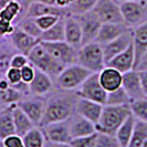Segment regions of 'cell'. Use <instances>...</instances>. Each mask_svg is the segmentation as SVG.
<instances>
[{
    "instance_id": "1",
    "label": "cell",
    "mask_w": 147,
    "mask_h": 147,
    "mask_svg": "<svg viewBox=\"0 0 147 147\" xmlns=\"http://www.w3.org/2000/svg\"><path fill=\"white\" fill-rule=\"evenodd\" d=\"M132 114L129 104L125 105H104L98 122L95 124L97 133L115 135L119 126Z\"/></svg>"
},
{
    "instance_id": "2",
    "label": "cell",
    "mask_w": 147,
    "mask_h": 147,
    "mask_svg": "<svg viewBox=\"0 0 147 147\" xmlns=\"http://www.w3.org/2000/svg\"><path fill=\"white\" fill-rule=\"evenodd\" d=\"M75 101L65 96H53L49 98L45 102L44 114L40 125L45 126L51 123L69 119L75 112Z\"/></svg>"
},
{
    "instance_id": "3",
    "label": "cell",
    "mask_w": 147,
    "mask_h": 147,
    "mask_svg": "<svg viewBox=\"0 0 147 147\" xmlns=\"http://www.w3.org/2000/svg\"><path fill=\"white\" fill-rule=\"evenodd\" d=\"M76 63L90 70L92 73H100L105 67L102 45L97 42L82 45L78 50Z\"/></svg>"
},
{
    "instance_id": "4",
    "label": "cell",
    "mask_w": 147,
    "mask_h": 147,
    "mask_svg": "<svg viewBox=\"0 0 147 147\" xmlns=\"http://www.w3.org/2000/svg\"><path fill=\"white\" fill-rule=\"evenodd\" d=\"M28 59H29L30 63L36 69L47 73L50 76L55 78V79L62 72V70L65 67L61 63H59L57 60L53 59L41 43L37 44L31 50V52L28 54Z\"/></svg>"
},
{
    "instance_id": "5",
    "label": "cell",
    "mask_w": 147,
    "mask_h": 147,
    "mask_svg": "<svg viewBox=\"0 0 147 147\" xmlns=\"http://www.w3.org/2000/svg\"><path fill=\"white\" fill-rule=\"evenodd\" d=\"M92 74V72L85 69L84 66L80 65L78 63H73L70 65H66L62 72L57 76L55 81L60 88L71 91L78 90L83 84V82Z\"/></svg>"
},
{
    "instance_id": "6",
    "label": "cell",
    "mask_w": 147,
    "mask_h": 147,
    "mask_svg": "<svg viewBox=\"0 0 147 147\" xmlns=\"http://www.w3.org/2000/svg\"><path fill=\"white\" fill-rule=\"evenodd\" d=\"M123 22L131 29L147 21V3L143 0L119 3Z\"/></svg>"
},
{
    "instance_id": "7",
    "label": "cell",
    "mask_w": 147,
    "mask_h": 147,
    "mask_svg": "<svg viewBox=\"0 0 147 147\" xmlns=\"http://www.w3.org/2000/svg\"><path fill=\"white\" fill-rule=\"evenodd\" d=\"M40 43L43 45V48L48 51L54 60H57L62 65H70L76 63L78 50L76 48L72 47L66 41H58V42H42Z\"/></svg>"
},
{
    "instance_id": "8",
    "label": "cell",
    "mask_w": 147,
    "mask_h": 147,
    "mask_svg": "<svg viewBox=\"0 0 147 147\" xmlns=\"http://www.w3.org/2000/svg\"><path fill=\"white\" fill-rule=\"evenodd\" d=\"M76 95L78 97H83V98L105 105L107 92L104 90L100 83L98 73L91 74L88 79L83 82L81 86L78 88Z\"/></svg>"
},
{
    "instance_id": "9",
    "label": "cell",
    "mask_w": 147,
    "mask_h": 147,
    "mask_svg": "<svg viewBox=\"0 0 147 147\" xmlns=\"http://www.w3.org/2000/svg\"><path fill=\"white\" fill-rule=\"evenodd\" d=\"M92 12L102 23H124L121 7L115 0H98Z\"/></svg>"
},
{
    "instance_id": "10",
    "label": "cell",
    "mask_w": 147,
    "mask_h": 147,
    "mask_svg": "<svg viewBox=\"0 0 147 147\" xmlns=\"http://www.w3.org/2000/svg\"><path fill=\"white\" fill-rule=\"evenodd\" d=\"M76 18L80 22L82 30V45L95 42L102 22L96 18V16L92 11L85 15L79 16Z\"/></svg>"
},
{
    "instance_id": "11",
    "label": "cell",
    "mask_w": 147,
    "mask_h": 147,
    "mask_svg": "<svg viewBox=\"0 0 147 147\" xmlns=\"http://www.w3.org/2000/svg\"><path fill=\"white\" fill-rule=\"evenodd\" d=\"M43 133L45 138L51 144H65L72 140L69 129V119L43 126Z\"/></svg>"
},
{
    "instance_id": "12",
    "label": "cell",
    "mask_w": 147,
    "mask_h": 147,
    "mask_svg": "<svg viewBox=\"0 0 147 147\" xmlns=\"http://www.w3.org/2000/svg\"><path fill=\"white\" fill-rule=\"evenodd\" d=\"M133 43V29L128 30L121 37L116 38L115 40L111 41L109 43L102 45L104 54V61L105 65L110 62L113 58H115L119 53L125 51L126 49Z\"/></svg>"
},
{
    "instance_id": "13",
    "label": "cell",
    "mask_w": 147,
    "mask_h": 147,
    "mask_svg": "<svg viewBox=\"0 0 147 147\" xmlns=\"http://www.w3.org/2000/svg\"><path fill=\"white\" fill-rule=\"evenodd\" d=\"M58 16L60 18H65L70 16L67 8H60L57 6H51V5H45L41 2H29L27 5L26 11L23 18H38L42 16Z\"/></svg>"
},
{
    "instance_id": "14",
    "label": "cell",
    "mask_w": 147,
    "mask_h": 147,
    "mask_svg": "<svg viewBox=\"0 0 147 147\" xmlns=\"http://www.w3.org/2000/svg\"><path fill=\"white\" fill-rule=\"evenodd\" d=\"M122 88L125 90L126 94L131 98V101L145 98L146 95L143 91L140 76L138 70H132L126 73H123V83Z\"/></svg>"
},
{
    "instance_id": "15",
    "label": "cell",
    "mask_w": 147,
    "mask_h": 147,
    "mask_svg": "<svg viewBox=\"0 0 147 147\" xmlns=\"http://www.w3.org/2000/svg\"><path fill=\"white\" fill-rule=\"evenodd\" d=\"M9 40L11 44L15 47V49L19 53H22L24 55L28 57L31 50L37 45V44L40 43V40L39 39H36V38L31 37L28 33H26L24 31H22L18 26H16L13 32L8 36Z\"/></svg>"
},
{
    "instance_id": "16",
    "label": "cell",
    "mask_w": 147,
    "mask_h": 147,
    "mask_svg": "<svg viewBox=\"0 0 147 147\" xmlns=\"http://www.w3.org/2000/svg\"><path fill=\"white\" fill-rule=\"evenodd\" d=\"M17 105L21 109L27 116L32 121V123L36 126L41 124V121L43 117L45 102L40 98H22Z\"/></svg>"
},
{
    "instance_id": "17",
    "label": "cell",
    "mask_w": 147,
    "mask_h": 147,
    "mask_svg": "<svg viewBox=\"0 0 147 147\" xmlns=\"http://www.w3.org/2000/svg\"><path fill=\"white\" fill-rule=\"evenodd\" d=\"M103 104L96 103L83 97H78L75 101V113L96 124L103 111Z\"/></svg>"
},
{
    "instance_id": "18",
    "label": "cell",
    "mask_w": 147,
    "mask_h": 147,
    "mask_svg": "<svg viewBox=\"0 0 147 147\" xmlns=\"http://www.w3.org/2000/svg\"><path fill=\"white\" fill-rule=\"evenodd\" d=\"M128 30H131V28H128L125 23H102L95 42L104 45L121 37Z\"/></svg>"
},
{
    "instance_id": "19",
    "label": "cell",
    "mask_w": 147,
    "mask_h": 147,
    "mask_svg": "<svg viewBox=\"0 0 147 147\" xmlns=\"http://www.w3.org/2000/svg\"><path fill=\"white\" fill-rule=\"evenodd\" d=\"M69 129L72 138L88 136L96 133L95 124L78 114H73L69 118Z\"/></svg>"
},
{
    "instance_id": "20",
    "label": "cell",
    "mask_w": 147,
    "mask_h": 147,
    "mask_svg": "<svg viewBox=\"0 0 147 147\" xmlns=\"http://www.w3.org/2000/svg\"><path fill=\"white\" fill-rule=\"evenodd\" d=\"M65 41L72 47L80 49L82 47V30L76 17L67 16L64 18Z\"/></svg>"
},
{
    "instance_id": "21",
    "label": "cell",
    "mask_w": 147,
    "mask_h": 147,
    "mask_svg": "<svg viewBox=\"0 0 147 147\" xmlns=\"http://www.w3.org/2000/svg\"><path fill=\"white\" fill-rule=\"evenodd\" d=\"M106 65L116 69L121 73H126L128 71L134 70L135 69V52H134L133 43L125 51H123L115 58H113Z\"/></svg>"
},
{
    "instance_id": "22",
    "label": "cell",
    "mask_w": 147,
    "mask_h": 147,
    "mask_svg": "<svg viewBox=\"0 0 147 147\" xmlns=\"http://www.w3.org/2000/svg\"><path fill=\"white\" fill-rule=\"evenodd\" d=\"M98 78L101 85L107 93L119 88L123 83V73L107 65H105V67L98 73Z\"/></svg>"
},
{
    "instance_id": "23",
    "label": "cell",
    "mask_w": 147,
    "mask_h": 147,
    "mask_svg": "<svg viewBox=\"0 0 147 147\" xmlns=\"http://www.w3.org/2000/svg\"><path fill=\"white\" fill-rule=\"evenodd\" d=\"M133 47L135 52V69L147 50V21L133 29Z\"/></svg>"
},
{
    "instance_id": "24",
    "label": "cell",
    "mask_w": 147,
    "mask_h": 147,
    "mask_svg": "<svg viewBox=\"0 0 147 147\" xmlns=\"http://www.w3.org/2000/svg\"><path fill=\"white\" fill-rule=\"evenodd\" d=\"M52 88H53V81L51 76L36 69L34 78L29 83L30 93H32L36 96H42L50 93Z\"/></svg>"
},
{
    "instance_id": "25",
    "label": "cell",
    "mask_w": 147,
    "mask_h": 147,
    "mask_svg": "<svg viewBox=\"0 0 147 147\" xmlns=\"http://www.w3.org/2000/svg\"><path fill=\"white\" fill-rule=\"evenodd\" d=\"M13 105L15 103L8 104L6 107L0 110V140L16 134L13 113H12Z\"/></svg>"
},
{
    "instance_id": "26",
    "label": "cell",
    "mask_w": 147,
    "mask_h": 147,
    "mask_svg": "<svg viewBox=\"0 0 147 147\" xmlns=\"http://www.w3.org/2000/svg\"><path fill=\"white\" fill-rule=\"evenodd\" d=\"M13 122H15V128H16V134H18L19 136H24L30 129H32L34 127V124L32 123V121L30 119L27 114L15 103L13 105Z\"/></svg>"
},
{
    "instance_id": "27",
    "label": "cell",
    "mask_w": 147,
    "mask_h": 147,
    "mask_svg": "<svg viewBox=\"0 0 147 147\" xmlns=\"http://www.w3.org/2000/svg\"><path fill=\"white\" fill-rule=\"evenodd\" d=\"M135 123H136V118H135V116L133 114H131L125 119V122L119 126V128L117 129L115 136H116V138H117L121 147L128 146V144L131 142V138H132L133 133H134Z\"/></svg>"
},
{
    "instance_id": "28",
    "label": "cell",
    "mask_w": 147,
    "mask_h": 147,
    "mask_svg": "<svg viewBox=\"0 0 147 147\" xmlns=\"http://www.w3.org/2000/svg\"><path fill=\"white\" fill-rule=\"evenodd\" d=\"M40 41L42 42H58L65 41V32H64V18H61L53 27L42 32Z\"/></svg>"
},
{
    "instance_id": "29",
    "label": "cell",
    "mask_w": 147,
    "mask_h": 147,
    "mask_svg": "<svg viewBox=\"0 0 147 147\" xmlns=\"http://www.w3.org/2000/svg\"><path fill=\"white\" fill-rule=\"evenodd\" d=\"M98 0H74L67 7L70 16L79 17L93 10Z\"/></svg>"
},
{
    "instance_id": "30",
    "label": "cell",
    "mask_w": 147,
    "mask_h": 147,
    "mask_svg": "<svg viewBox=\"0 0 147 147\" xmlns=\"http://www.w3.org/2000/svg\"><path fill=\"white\" fill-rule=\"evenodd\" d=\"M22 5L19 0H12L3 8L0 9V19L9 22H15L17 18L21 15Z\"/></svg>"
},
{
    "instance_id": "31",
    "label": "cell",
    "mask_w": 147,
    "mask_h": 147,
    "mask_svg": "<svg viewBox=\"0 0 147 147\" xmlns=\"http://www.w3.org/2000/svg\"><path fill=\"white\" fill-rule=\"evenodd\" d=\"M24 147H44L45 136L44 133L37 126L30 129L24 136H22Z\"/></svg>"
},
{
    "instance_id": "32",
    "label": "cell",
    "mask_w": 147,
    "mask_h": 147,
    "mask_svg": "<svg viewBox=\"0 0 147 147\" xmlns=\"http://www.w3.org/2000/svg\"><path fill=\"white\" fill-rule=\"evenodd\" d=\"M147 138V123L136 119L135 128L132 135L131 142L127 147H143V144Z\"/></svg>"
},
{
    "instance_id": "33",
    "label": "cell",
    "mask_w": 147,
    "mask_h": 147,
    "mask_svg": "<svg viewBox=\"0 0 147 147\" xmlns=\"http://www.w3.org/2000/svg\"><path fill=\"white\" fill-rule=\"evenodd\" d=\"M13 50H16L15 48L12 50H9L7 44L0 42V79L6 78V73L10 69L11 59L16 54Z\"/></svg>"
},
{
    "instance_id": "34",
    "label": "cell",
    "mask_w": 147,
    "mask_h": 147,
    "mask_svg": "<svg viewBox=\"0 0 147 147\" xmlns=\"http://www.w3.org/2000/svg\"><path fill=\"white\" fill-rule=\"evenodd\" d=\"M22 31H24L26 33H28L31 37L36 38L40 40V37L42 34V30L39 28V26L37 24L36 20L33 18H22L19 21V23L17 24Z\"/></svg>"
},
{
    "instance_id": "35",
    "label": "cell",
    "mask_w": 147,
    "mask_h": 147,
    "mask_svg": "<svg viewBox=\"0 0 147 147\" xmlns=\"http://www.w3.org/2000/svg\"><path fill=\"white\" fill-rule=\"evenodd\" d=\"M132 101L126 94L125 90L121 86L117 90L107 93L105 105H125V104H129Z\"/></svg>"
},
{
    "instance_id": "36",
    "label": "cell",
    "mask_w": 147,
    "mask_h": 147,
    "mask_svg": "<svg viewBox=\"0 0 147 147\" xmlns=\"http://www.w3.org/2000/svg\"><path fill=\"white\" fill-rule=\"evenodd\" d=\"M132 114L136 119H140L147 123V97L135 100L129 103Z\"/></svg>"
},
{
    "instance_id": "37",
    "label": "cell",
    "mask_w": 147,
    "mask_h": 147,
    "mask_svg": "<svg viewBox=\"0 0 147 147\" xmlns=\"http://www.w3.org/2000/svg\"><path fill=\"white\" fill-rule=\"evenodd\" d=\"M94 147H121L115 135L97 133Z\"/></svg>"
},
{
    "instance_id": "38",
    "label": "cell",
    "mask_w": 147,
    "mask_h": 147,
    "mask_svg": "<svg viewBox=\"0 0 147 147\" xmlns=\"http://www.w3.org/2000/svg\"><path fill=\"white\" fill-rule=\"evenodd\" d=\"M96 136H97V132L92 134V135H88V136L72 138L70 144L72 147H94Z\"/></svg>"
},
{
    "instance_id": "39",
    "label": "cell",
    "mask_w": 147,
    "mask_h": 147,
    "mask_svg": "<svg viewBox=\"0 0 147 147\" xmlns=\"http://www.w3.org/2000/svg\"><path fill=\"white\" fill-rule=\"evenodd\" d=\"M60 17L58 16H52V15H48V16H42V17H38V18H34V20L37 22V24L39 26V28L42 30V31H45V30L50 29L51 27H53L57 22L59 21Z\"/></svg>"
},
{
    "instance_id": "40",
    "label": "cell",
    "mask_w": 147,
    "mask_h": 147,
    "mask_svg": "<svg viewBox=\"0 0 147 147\" xmlns=\"http://www.w3.org/2000/svg\"><path fill=\"white\" fill-rule=\"evenodd\" d=\"M2 142V146L3 147H24L23 140L21 136H19L18 134H13L6 137Z\"/></svg>"
},
{
    "instance_id": "41",
    "label": "cell",
    "mask_w": 147,
    "mask_h": 147,
    "mask_svg": "<svg viewBox=\"0 0 147 147\" xmlns=\"http://www.w3.org/2000/svg\"><path fill=\"white\" fill-rule=\"evenodd\" d=\"M6 79H7L9 83L11 85L18 84L22 81L21 79V70L17 69V67H10L6 73Z\"/></svg>"
},
{
    "instance_id": "42",
    "label": "cell",
    "mask_w": 147,
    "mask_h": 147,
    "mask_svg": "<svg viewBox=\"0 0 147 147\" xmlns=\"http://www.w3.org/2000/svg\"><path fill=\"white\" fill-rule=\"evenodd\" d=\"M34 73H36V67L32 65L31 63H28L27 65H24L21 69V79L22 81L27 84H29L30 82L33 80L34 78Z\"/></svg>"
},
{
    "instance_id": "43",
    "label": "cell",
    "mask_w": 147,
    "mask_h": 147,
    "mask_svg": "<svg viewBox=\"0 0 147 147\" xmlns=\"http://www.w3.org/2000/svg\"><path fill=\"white\" fill-rule=\"evenodd\" d=\"M29 63V59L27 55L22 54V53H16L15 55L11 59V63H10V67H17L21 70L24 65H27Z\"/></svg>"
},
{
    "instance_id": "44",
    "label": "cell",
    "mask_w": 147,
    "mask_h": 147,
    "mask_svg": "<svg viewBox=\"0 0 147 147\" xmlns=\"http://www.w3.org/2000/svg\"><path fill=\"white\" fill-rule=\"evenodd\" d=\"M16 26L12 22L0 19V37L1 38H6L8 36H10L13 32Z\"/></svg>"
},
{
    "instance_id": "45",
    "label": "cell",
    "mask_w": 147,
    "mask_h": 147,
    "mask_svg": "<svg viewBox=\"0 0 147 147\" xmlns=\"http://www.w3.org/2000/svg\"><path fill=\"white\" fill-rule=\"evenodd\" d=\"M138 72H140L142 88H143V91H144V93H145V95L147 97V70H142V71H138Z\"/></svg>"
},
{
    "instance_id": "46",
    "label": "cell",
    "mask_w": 147,
    "mask_h": 147,
    "mask_svg": "<svg viewBox=\"0 0 147 147\" xmlns=\"http://www.w3.org/2000/svg\"><path fill=\"white\" fill-rule=\"evenodd\" d=\"M135 70H138V71H142V70H147V50L146 52L144 53V55L142 57L138 65L136 66Z\"/></svg>"
},
{
    "instance_id": "47",
    "label": "cell",
    "mask_w": 147,
    "mask_h": 147,
    "mask_svg": "<svg viewBox=\"0 0 147 147\" xmlns=\"http://www.w3.org/2000/svg\"><path fill=\"white\" fill-rule=\"evenodd\" d=\"M70 3H71V0H55V6L60 8H64V9L69 7Z\"/></svg>"
},
{
    "instance_id": "48",
    "label": "cell",
    "mask_w": 147,
    "mask_h": 147,
    "mask_svg": "<svg viewBox=\"0 0 147 147\" xmlns=\"http://www.w3.org/2000/svg\"><path fill=\"white\" fill-rule=\"evenodd\" d=\"M28 3L29 2H41V3H45V5H51V6H55V0H27Z\"/></svg>"
},
{
    "instance_id": "49",
    "label": "cell",
    "mask_w": 147,
    "mask_h": 147,
    "mask_svg": "<svg viewBox=\"0 0 147 147\" xmlns=\"http://www.w3.org/2000/svg\"><path fill=\"white\" fill-rule=\"evenodd\" d=\"M52 147H72L70 143H65V144H51Z\"/></svg>"
},
{
    "instance_id": "50",
    "label": "cell",
    "mask_w": 147,
    "mask_h": 147,
    "mask_svg": "<svg viewBox=\"0 0 147 147\" xmlns=\"http://www.w3.org/2000/svg\"><path fill=\"white\" fill-rule=\"evenodd\" d=\"M10 1H12V0H0V9L5 7L6 5H8Z\"/></svg>"
},
{
    "instance_id": "51",
    "label": "cell",
    "mask_w": 147,
    "mask_h": 147,
    "mask_svg": "<svg viewBox=\"0 0 147 147\" xmlns=\"http://www.w3.org/2000/svg\"><path fill=\"white\" fill-rule=\"evenodd\" d=\"M115 1L123 3V2H129V1H140V0H115Z\"/></svg>"
},
{
    "instance_id": "52",
    "label": "cell",
    "mask_w": 147,
    "mask_h": 147,
    "mask_svg": "<svg viewBox=\"0 0 147 147\" xmlns=\"http://www.w3.org/2000/svg\"><path fill=\"white\" fill-rule=\"evenodd\" d=\"M143 147H147V138L145 140V142H144V144H143Z\"/></svg>"
},
{
    "instance_id": "53",
    "label": "cell",
    "mask_w": 147,
    "mask_h": 147,
    "mask_svg": "<svg viewBox=\"0 0 147 147\" xmlns=\"http://www.w3.org/2000/svg\"><path fill=\"white\" fill-rule=\"evenodd\" d=\"M44 147H52L51 146V143H50V145H47V144H45V145H44Z\"/></svg>"
},
{
    "instance_id": "54",
    "label": "cell",
    "mask_w": 147,
    "mask_h": 147,
    "mask_svg": "<svg viewBox=\"0 0 147 147\" xmlns=\"http://www.w3.org/2000/svg\"><path fill=\"white\" fill-rule=\"evenodd\" d=\"M143 1H145V2H146V3H147V0H143Z\"/></svg>"
},
{
    "instance_id": "55",
    "label": "cell",
    "mask_w": 147,
    "mask_h": 147,
    "mask_svg": "<svg viewBox=\"0 0 147 147\" xmlns=\"http://www.w3.org/2000/svg\"><path fill=\"white\" fill-rule=\"evenodd\" d=\"M72 1H74V0H71V2H72Z\"/></svg>"
},
{
    "instance_id": "56",
    "label": "cell",
    "mask_w": 147,
    "mask_h": 147,
    "mask_svg": "<svg viewBox=\"0 0 147 147\" xmlns=\"http://www.w3.org/2000/svg\"><path fill=\"white\" fill-rule=\"evenodd\" d=\"M0 39H1V37H0Z\"/></svg>"
}]
</instances>
